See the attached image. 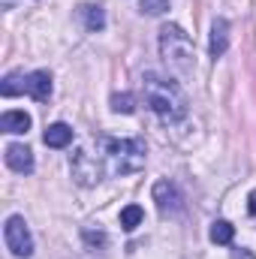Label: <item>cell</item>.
<instances>
[{"mask_svg": "<svg viewBox=\"0 0 256 259\" xmlns=\"http://www.w3.org/2000/svg\"><path fill=\"white\" fill-rule=\"evenodd\" d=\"M112 112H118V115H133V112H136L133 94H115V97H112Z\"/></svg>", "mask_w": 256, "mask_h": 259, "instance_id": "cell-16", "label": "cell"}, {"mask_svg": "<svg viewBox=\"0 0 256 259\" xmlns=\"http://www.w3.org/2000/svg\"><path fill=\"white\" fill-rule=\"evenodd\" d=\"M72 178H75L81 187L100 184V178H103V163H100V157H97L94 151H88V148H78V151L72 154Z\"/></svg>", "mask_w": 256, "mask_h": 259, "instance_id": "cell-5", "label": "cell"}, {"mask_svg": "<svg viewBox=\"0 0 256 259\" xmlns=\"http://www.w3.org/2000/svg\"><path fill=\"white\" fill-rule=\"evenodd\" d=\"M0 94H3V97L27 94V75H24V72H9V75L0 81Z\"/></svg>", "mask_w": 256, "mask_h": 259, "instance_id": "cell-13", "label": "cell"}, {"mask_svg": "<svg viewBox=\"0 0 256 259\" xmlns=\"http://www.w3.org/2000/svg\"><path fill=\"white\" fill-rule=\"evenodd\" d=\"M0 130L3 133H27L30 130V115L27 112H3Z\"/></svg>", "mask_w": 256, "mask_h": 259, "instance_id": "cell-11", "label": "cell"}, {"mask_svg": "<svg viewBox=\"0 0 256 259\" xmlns=\"http://www.w3.org/2000/svg\"><path fill=\"white\" fill-rule=\"evenodd\" d=\"M226 49H229V21H226V18H217V21L211 24L208 52H211V58H220V55H226Z\"/></svg>", "mask_w": 256, "mask_h": 259, "instance_id": "cell-9", "label": "cell"}, {"mask_svg": "<svg viewBox=\"0 0 256 259\" xmlns=\"http://www.w3.org/2000/svg\"><path fill=\"white\" fill-rule=\"evenodd\" d=\"M27 94H30L36 103H49V97H52V75H49L46 69L30 72V75H27Z\"/></svg>", "mask_w": 256, "mask_h": 259, "instance_id": "cell-8", "label": "cell"}, {"mask_svg": "<svg viewBox=\"0 0 256 259\" xmlns=\"http://www.w3.org/2000/svg\"><path fill=\"white\" fill-rule=\"evenodd\" d=\"M78 15H81V21H84V30H91V33H97V30L106 27V12H103V6H81Z\"/></svg>", "mask_w": 256, "mask_h": 259, "instance_id": "cell-12", "label": "cell"}, {"mask_svg": "<svg viewBox=\"0 0 256 259\" xmlns=\"http://www.w3.org/2000/svg\"><path fill=\"white\" fill-rule=\"evenodd\" d=\"M208 235H211V241H214V244H229V241H232V235H235V226H232L229 220H214Z\"/></svg>", "mask_w": 256, "mask_h": 259, "instance_id": "cell-14", "label": "cell"}, {"mask_svg": "<svg viewBox=\"0 0 256 259\" xmlns=\"http://www.w3.org/2000/svg\"><path fill=\"white\" fill-rule=\"evenodd\" d=\"M3 160H6V166H9L12 172H18V175H30V172H33V154H30L27 145H6Z\"/></svg>", "mask_w": 256, "mask_h": 259, "instance_id": "cell-7", "label": "cell"}, {"mask_svg": "<svg viewBox=\"0 0 256 259\" xmlns=\"http://www.w3.org/2000/svg\"><path fill=\"white\" fill-rule=\"evenodd\" d=\"M142 220H145V211H142L139 205H127V208L121 211V226H124L127 232H133L136 226H142Z\"/></svg>", "mask_w": 256, "mask_h": 259, "instance_id": "cell-15", "label": "cell"}, {"mask_svg": "<svg viewBox=\"0 0 256 259\" xmlns=\"http://www.w3.org/2000/svg\"><path fill=\"white\" fill-rule=\"evenodd\" d=\"M139 9L148 15H163L169 9V0H139Z\"/></svg>", "mask_w": 256, "mask_h": 259, "instance_id": "cell-17", "label": "cell"}, {"mask_svg": "<svg viewBox=\"0 0 256 259\" xmlns=\"http://www.w3.org/2000/svg\"><path fill=\"white\" fill-rule=\"evenodd\" d=\"M142 94L148 109L163 121V124H178L187 118V97L178 88V81L157 75V72H145L142 78Z\"/></svg>", "mask_w": 256, "mask_h": 259, "instance_id": "cell-1", "label": "cell"}, {"mask_svg": "<svg viewBox=\"0 0 256 259\" xmlns=\"http://www.w3.org/2000/svg\"><path fill=\"white\" fill-rule=\"evenodd\" d=\"M232 259H253V253H250V250H244V247H241V250H235V253H232Z\"/></svg>", "mask_w": 256, "mask_h": 259, "instance_id": "cell-20", "label": "cell"}, {"mask_svg": "<svg viewBox=\"0 0 256 259\" xmlns=\"http://www.w3.org/2000/svg\"><path fill=\"white\" fill-rule=\"evenodd\" d=\"M160 55L169 64L172 72L178 75H190L196 66V49L193 39L178 27V24H163L160 27Z\"/></svg>", "mask_w": 256, "mask_h": 259, "instance_id": "cell-2", "label": "cell"}, {"mask_svg": "<svg viewBox=\"0 0 256 259\" xmlns=\"http://www.w3.org/2000/svg\"><path fill=\"white\" fill-rule=\"evenodd\" d=\"M106 157H109V169L115 175H133L145 166L148 148L142 139H103Z\"/></svg>", "mask_w": 256, "mask_h": 259, "instance_id": "cell-3", "label": "cell"}, {"mask_svg": "<svg viewBox=\"0 0 256 259\" xmlns=\"http://www.w3.org/2000/svg\"><path fill=\"white\" fill-rule=\"evenodd\" d=\"M84 238H88V244H106V235L103 232H97V235L94 232H84Z\"/></svg>", "mask_w": 256, "mask_h": 259, "instance_id": "cell-18", "label": "cell"}, {"mask_svg": "<svg viewBox=\"0 0 256 259\" xmlns=\"http://www.w3.org/2000/svg\"><path fill=\"white\" fill-rule=\"evenodd\" d=\"M247 211H250V214L256 217V190H253L250 196H247Z\"/></svg>", "mask_w": 256, "mask_h": 259, "instance_id": "cell-19", "label": "cell"}, {"mask_svg": "<svg viewBox=\"0 0 256 259\" xmlns=\"http://www.w3.org/2000/svg\"><path fill=\"white\" fill-rule=\"evenodd\" d=\"M3 241H6V247H9V253H12V256H24V259H27L30 253H33V238H30V229H27V223H24V217H21V214L6 217Z\"/></svg>", "mask_w": 256, "mask_h": 259, "instance_id": "cell-4", "label": "cell"}, {"mask_svg": "<svg viewBox=\"0 0 256 259\" xmlns=\"http://www.w3.org/2000/svg\"><path fill=\"white\" fill-rule=\"evenodd\" d=\"M154 202H157L160 214H178L181 205H184V199H181L178 187L172 181H157L154 184Z\"/></svg>", "mask_w": 256, "mask_h": 259, "instance_id": "cell-6", "label": "cell"}, {"mask_svg": "<svg viewBox=\"0 0 256 259\" xmlns=\"http://www.w3.org/2000/svg\"><path fill=\"white\" fill-rule=\"evenodd\" d=\"M42 142L49 145V148H66L69 142H72V127H66V124H52V127L46 130V136H42Z\"/></svg>", "mask_w": 256, "mask_h": 259, "instance_id": "cell-10", "label": "cell"}]
</instances>
